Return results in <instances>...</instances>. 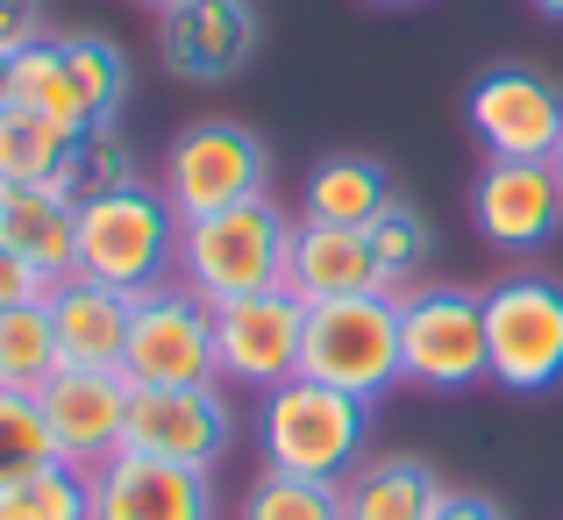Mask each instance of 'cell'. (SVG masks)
Instances as JSON below:
<instances>
[{
    "label": "cell",
    "mask_w": 563,
    "mask_h": 520,
    "mask_svg": "<svg viewBox=\"0 0 563 520\" xmlns=\"http://www.w3.org/2000/svg\"><path fill=\"white\" fill-rule=\"evenodd\" d=\"M8 108L57 122L65 136H100L129 108V57L108 36H43L8 57Z\"/></svg>",
    "instance_id": "cell-1"
},
{
    "label": "cell",
    "mask_w": 563,
    "mask_h": 520,
    "mask_svg": "<svg viewBox=\"0 0 563 520\" xmlns=\"http://www.w3.org/2000/svg\"><path fill=\"white\" fill-rule=\"evenodd\" d=\"M292 229H300V214H286L272 192L186 221L179 229V286L200 292L207 307H229V300H250V292L286 286Z\"/></svg>",
    "instance_id": "cell-2"
},
{
    "label": "cell",
    "mask_w": 563,
    "mask_h": 520,
    "mask_svg": "<svg viewBox=\"0 0 563 520\" xmlns=\"http://www.w3.org/2000/svg\"><path fill=\"white\" fill-rule=\"evenodd\" d=\"M179 229L186 221L172 214V200L151 178L93 192V200H79V272L71 278H93V286L136 300V292L179 278Z\"/></svg>",
    "instance_id": "cell-3"
},
{
    "label": "cell",
    "mask_w": 563,
    "mask_h": 520,
    "mask_svg": "<svg viewBox=\"0 0 563 520\" xmlns=\"http://www.w3.org/2000/svg\"><path fill=\"white\" fill-rule=\"evenodd\" d=\"M364 442H372V407L335 392V385L286 378L257 399V450L272 471L343 485L364 464Z\"/></svg>",
    "instance_id": "cell-4"
},
{
    "label": "cell",
    "mask_w": 563,
    "mask_h": 520,
    "mask_svg": "<svg viewBox=\"0 0 563 520\" xmlns=\"http://www.w3.org/2000/svg\"><path fill=\"white\" fill-rule=\"evenodd\" d=\"M300 378L378 407L399 385V292H357V300L307 307L300 335Z\"/></svg>",
    "instance_id": "cell-5"
},
{
    "label": "cell",
    "mask_w": 563,
    "mask_h": 520,
    "mask_svg": "<svg viewBox=\"0 0 563 520\" xmlns=\"http://www.w3.org/2000/svg\"><path fill=\"white\" fill-rule=\"evenodd\" d=\"M157 192L172 200L179 221L221 214V207H243L272 192V143L250 122H229V114H207V122H186L165 151V172H157Z\"/></svg>",
    "instance_id": "cell-6"
},
{
    "label": "cell",
    "mask_w": 563,
    "mask_h": 520,
    "mask_svg": "<svg viewBox=\"0 0 563 520\" xmlns=\"http://www.w3.org/2000/svg\"><path fill=\"white\" fill-rule=\"evenodd\" d=\"M485 292L421 278L413 292H399V385L421 392H464L485 385Z\"/></svg>",
    "instance_id": "cell-7"
},
{
    "label": "cell",
    "mask_w": 563,
    "mask_h": 520,
    "mask_svg": "<svg viewBox=\"0 0 563 520\" xmlns=\"http://www.w3.org/2000/svg\"><path fill=\"white\" fill-rule=\"evenodd\" d=\"M485 364L507 392L563 385V278L507 272L485 286Z\"/></svg>",
    "instance_id": "cell-8"
},
{
    "label": "cell",
    "mask_w": 563,
    "mask_h": 520,
    "mask_svg": "<svg viewBox=\"0 0 563 520\" xmlns=\"http://www.w3.org/2000/svg\"><path fill=\"white\" fill-rule=\"evenodd\" d=\"M129 385H221L214 378V307L186 292L179 278L129 300V350H122Z\"/></svg>",
    "instance_id": "cell-9"
},
{
    "label": "cell",
    "mask_w": 563,
    "mask_h": 520,
    "mask_svg": "<svg viewBox=\"0 0 563 520\" xmlns=\"http://www.w3.org/2000/svg\"><path fill=\"white\" fill-rule=\"evenodd\" d=\"M464 122L485 143V157H521V165H550L563 143V86L536 65H485L464 93Z\"/></svg>",
    "instance_id": "cell-10"
},
{
    "label": "cell",
    "mask_w": 563,
    "mask_h": 520,
    "mask_svg": "<svg viewBox=\"0 0 563 520\" xmlns=\"http://www.w3.org/2000/svg\"><path fill=\"white\" fill-rule=\"evenodd\" d=\"M122 450L165 456V464H186V471H214L235 450V407L221 385H136Z\"/></svg>",
    "instance_id": "cell-11"
},
{
    "label": "cell",
    "mask_w": 563,
    "mask_h": 520,
    "mask_svg": "<svg viewBox=\"0 0 563 520\" xmlns=\"http://www.w3.org/2000/svg\"><path fill=\"white\" fill-rule=\"evenodd\" d=\"M300 335H307V300H292L286 286L214 307V378L250 385V392L300 378Z\"/></svg>",
    "instance_id": "cell-12"
},
{
    "label": "cell",
    "mask_w": 563,
    "mask_h": 520,
    "mask_svg": "<svg viewBox=\"0 0 563 520\" xmlns=\"http://www.w3.org/2000/svg\"><path fill=\"white\" fill-rule=\"evenodd\" d=\"M471 229L499 257H536L563 235V178L556 165H521V157H485L471 178Z\"/></svg>",
    "instance_id": "cell-13"
},
{
    "label": "cell",
    "mask_w": 563,
    "mask_h": 520,
    "mask_svg": "<svg viewBox=\"0 0 563 520\" xmlns=\"http://www.w3.org/2000/svg\"><path fill=\"white\" fill-rule=\"evenodd\" d=\"M264 43L257 0H179L157 14V65L186 86H229Z\"/></svg>",
    "instance_id": "cell-14"
},
{
    "label": "cell",
    "mask_w": 563,
    "mask_h": 520,
    "mask_svg": "<svg viewBox=\"0 0 563 520\" xmlns=\"http://www.w3.org/2000/svg\"><path fill=\"white\" fill-rule=\"evenodd\" d=\"M93 485V520H214L221 493L214 471H186L143 450H114L100 471H86Z\"/></svg>",
    "instance_id": "cell-15"
},
{
    "label": "cell",
    "mask_w": 563,
    "mask_h": 520,
    "mask_svg": "<svg viewBox=\"0 0 563 520\" xmlns=\"http://www.w3.org/2000/svg\"><path fill=\"white\" fill-rule=\"evenodd\" d=\"M129 392L136 385L122 370H57L36 392L43 421H51L57 464L71 471H100L114 450H122V421H129Z\"/></svg>",
    "instance_id": "cell-16"
},
{
    "label": "cell",
    "mask_w": 563,
    "mask_h": 520,
    "mask_svg": "<svg viewBox=\"0 0 563 520\" xmlns=\"http://www.w3.org/2000/svg\"><path fill=\"white\" fill-rule=\"evenodd\" d=\"M57 335V370H122L129 350V292L93 286V278H57L43 292Z\"/></svg>",
    "instance_id": "cell-17"
},
{
    "label": "cell",
    "mask_w": 563,
    "mask_h": 520,
    "mask_svg": "<svg viewBox=\"0 0 563 520\" xmlns=\"http://www.w3.org/2000/svg\"><path fill=\"white\" fill-rule=\"evenodd\" d=\"M286 292L307 300V307L385 292L364 229H343V221H300V229H292V257H286Z\"/></svg>",
    "instance_id": "cell-18"
},
{
    "label": "cell",
    "mask_w": 563,
    "mask_h": 520,
    "mask_svg": "<svg viewBox=\"0 0 563 520\" xmlns=\"http://www.w3.org/2000/svg\"><path fill=\"white\" fill-rule=\"evenodd\" d=\"M0 243L51 286L71 278L79 272V200H65L57 186H0Z\"/></svg>",
    "instance_id": "cell-19"
},
{
    "label": "cell",
    "mask_w": 563,
    "mask_h": 520,
    "mask_svg": "<svg viewBox=\"0 0 563 520\" xmlns=\"http://www.w3.org/2000/svg\"><path fill=\"white\" fill-rule=\"evenodd\" d=\"M450 485L428 456H364L357 471L343 478V520H435Z\"/></svg>",
    "instance_id": "cell-20"
},
{
    "label": "cell",
    "mask_w": 563,
    "mask_h": 520,
    "mask_svg": "<svg viewBox=\"0 0 563 520\" xmlns=\"http://www.w3.org/2000/svg\"><path fill=\"white\" fill-rule=\"evenodd\" d=\"M393 172L378 157H357V151H335L307 172L300 186V221H343V229H364L385 200H393Z\"/></svg>",
    "instance_id": "cell-21"
},
{
    "label": "cell",
    "mask_w": 563,
    "mask_h": 520,
    "mask_svg": "<svg viewBox=\"0 0 563 520\" xmlns=\"http://www.w3.org/2000/svg\"><path fill=\"white\" fill-rule=\"evenodd\" d=\"M364 243H372V264H378L385 292H413L421 272H428V257H435V229H428V214L407 192H393V200L364 221Z\"/></svg>",
    "instance_id": "cell-22"
},
{
    "label": "cell",
    "mask_w": 563,
    "mask_h": 520,
    "mask_svg": "<svg viewBox=\"0 0 563 520\" xmlns=\"http://www.w3.org/2000/svg\"><path fill=\"white\" fill-rule=\"evenodd\" d=\"M71 143L57 122L29 108H0V186H57L71 165Z\"/></svg>",
    "instance_id": "cell-23"
},
{
    "label": "cell",
    "mask_w": 563,
    "mask_h": 520,
    "mask_svg": "<svg viewBox=\"0 0 563 520\" xmlns=\"http://www.w3.org/2000/svg\"><path fill=\"white\" fill-rule=\"evenodd\" d=\"M57 378V335H51V307L29 300L0 314V385L8 392H43Z\"/></svg>",
    "instance_id": "cell-24"
},
{
    "label": "cell",
    "mask_w": 563,
    "mask_h": 520,
    "mask_svg": "<svg viewBox=\"0 0 563 520\" xmlns=\"http://www.w3.org/2000/svg\"><path fill=\"white\" fill-rule=\"evenodd\" d=\"M235 520H343V485H321V478H292V471L264 464L250 478Z\"/></svg>",
    "instance_id": "cell-25"
},
{
    "label": "cell",
    "mask_w": 563,
    "mask_h": 520,
    "mask_svg": "<svg viewBox=\"0 0 563 520\" xmlns=\"http://www.w3.org/2000/svg\"><path fill=\"white\" fill-rule=\"evenodd\" d=\"M43 464H57V442H51V421H43L36 392H8L0 385V493L36 478Z\"/></svg>",
    "instance_id": "cell-26"
},
{
    "label": "cell",
    "mask_w": 563,
    "mask_h": 520,
    "mask_svg": "<svg viewBox=\"0 0 563 520\" xmlns=\"http://www.w3.org/2000/svg\"><path fill=\"white\" fill-rule=\"evenodd\" d=\"M136 157H129L122 129H100V136H79L71 143V165L57 178V192L65 200H93V192H114V186H136Z\"/></svg>",
    "instance_id": "cell-27"
},
{
    "label": "cell",
    "mask_w": 563,
    "mask_h": 520,
    "mask_svg": "<svg viewBox=\"0 0 563 520\" xmlns=\"http://www.w3.org/2000/svg\"><path fill=\"white\" fill-rule=\"evenodd\" d=\"M43 43V0H0V65Z\"/></svg>",
    "instance_id": "cell-28"
},
{
    "label": "cell",
    "mask_w": 563,
    "mask_h": 520,
    "mask_svg": "<svg viewBox=\"0 0 563 520\" xmlns=\"http://www.w3.org/2000/svg\"><path fill=\"white\" fill-rule=\"evenodd\" d=\"M43 292H51V278H43V272H29V264L14 257L8 243H0V314H8V307H29V300H43Z\"/></svg>",
    "instance_id": "cell-29"
},
{
    "label": "cell",
    "mask_w": 563,
    "mask_h": 520,
    "mask_svg": "<svg viewBox=\"0 0 563 520\" xmlns=\"http://www.w3.org/2000/svg\"><path fill=\"white\" fill-rule=\"evenodd\" d=\"M435 520H507V507H499V499H485V493H456V485H450V499H442Z\"/></svg>",
    "instance_id": "cell-30"
},
{
    "label": "cell",
    "mask_w": 563,
    "mask_h": 520,
    "mask_svg": "<svg viewBox=\"0 0 563 520\" xmlns=\"http://www.w3.org/2000/svg\"><path fill=\"white\" fill-rule=\"evenodd\" d=\"M528 8H536L542 22H563V0H528Z\"/></svg>",
    "instance_id": "cell-31"
},
{
    "label": "cell",
    "mask_w": 563,
    "mask_h": 520,
    "mask_svg": "<svg viewBox=\"0 0 563 520\" xmlns=\"http://www.w3.org/2000/svg\"><path fill=\"white\" fill-rule=\"evenodd\" d=\"M0 108H8V65H0Z\"/></svg>",
    "instance_id": "cell-32"
},
{
    "label": "cell",
    "mask_w": 563,
    "mask_h": 520,
    "mask_svg": "<svg viewBox=\"0 0 563 520\" xmlns=\"http://www.w3.org/2000/svg\"><path fill=\"white\" fill-rule=\"evenodd\" d=\"M143 8H157V14H165V8H179V0H143Z\"/></svg>",
    "instance_id": "cell-33"
},
{
    "label": "cell",
    "mask_w": 563,
    "mask_h": 520,
    "mask_svg": "<svg viewBox=\"0 0 563 520\" xmlns=\"http://www.w3.org/2000/svg\"><path fill=\"white\" fill-rule=\"evenodd\" d=\"M550 165H556V178H563V143H556V157H550Z\"/></svg>",
    "instance_id": "cell-34"
},
{
    "label": "cell",
    "mask_w": 563,
    "mask_h": 520,
    "mask_svg": "<svg viewBox=\"0 0 563 520\" xmlns=\"http://www.w3.org/2000/svg\"><path fill=\"white\" fill-rule=\"evenodd\" d=\"M0 520H14V513H0Z\"/></svg>",
    "instance_id": "cell-35"
}]
</instances>
